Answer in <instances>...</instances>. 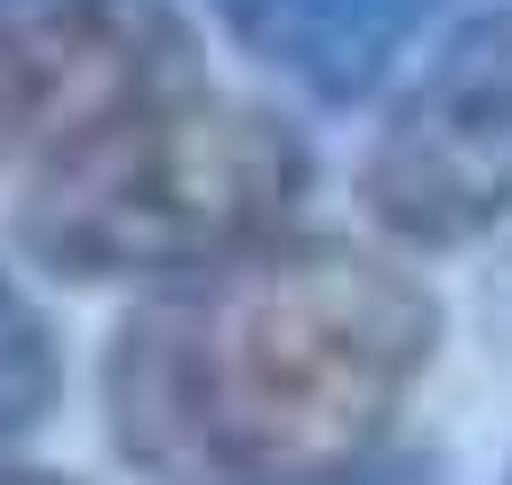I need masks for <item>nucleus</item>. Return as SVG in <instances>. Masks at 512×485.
<instances>
[{
    "mask_svg": "<svg viewBox=\"0 0 512 485\" xmlns=\"http://www.w3.org/2000/svg\"><path fill=\"white\" fill-rule=\"evenodd\" d=\"M441 351L432 288L342 234H270L162 279L108 342V441L153 485H333Z\"/></svg>",
    "mask_w": 512,
    "mask_h": 485,
    "instance_id": "nucleus-1",
    "label": "nucleus"
},
{
    "mask_svg": "<svg viewBox=\"0 0 512 485\" xmlns=\"http://www.w3.org/2000/svg\"><path fill=\"white\" fill-rule=\"evenodd\" d=\"M315 180L306 135L198 72L117 108L54 162H36L18 198V243L36 270L117 288V279H189L252 243H270Z\"/></svg>",
    "mask_w": 512,
    "mask_h": 485,
    "instance_id": "nucleus-2",
    "label": "nucleus"
},
{
    "mask_svg": "<svg viewBox=\"0 0 512 485\" xmlns=\"http://www.w3.org/2000/svg\"><path fill=\"white\" fill-rule=\"evenodd\" d=\"M360 198L405 252H468L512 225V0L459 18L387 99Z\"/></svg>",
    "mask_w": 512,
    "mask_h": 485,
    "instance_id": "nucleus-3",
    "label": "nucleus"
},
{
    "mask_svg": "<svg viewBox=\"0 0 512 485\" xmlns=\"http://www.w3.org/2000/svg\"><path fill=\"white\" fill-rule=\"evenodd\" d=\"M189 72V18L171 0H0V171L54 162Z\"/></svg>",
    "mask_w": 512,
    "mask_h": 485,
    "instance_id": "nucleus-4",
    "label": "nucleus"
},
{
    "mask_svg": "<svg viewBox=\"0 0 512 485\" xmlns=\"http://www.w3.org/2000/svg\"><path fill=\"white\" fill-rule=\"evenodd\" d=\"M234 54L315 108H360L450 0H207Z\"/></svg>",
    "mask_w": 512,
    "mask_h": 485,
    "instance_id": "nucleus-5",
    "label": "nucleus"
},
{
    "mask_svg": "<svg viewBox=\"0 0 512 485\" xmlns=\"http://www.w3.org/2000/svg\"><path fill=\"white\" fill-rule=\"evenodd\" d=\"M63 396V351H54V324L45 306L0 270V450L27 441Z\"/></svg>",
    "mask_w": 512,
    "mask_h": 485,
    "instance_id": "nucleus-6",
    "label": "nucleus"
},
{
    "mask_svg": "<svg viewBox=\"0 0 512 485\" xmlns=\"http://www.w3.org/2000/svg\"><path fill=\"white\" fill-rule=\"evenodd\" d=\"M486 351L512 369V243H504V261L486 270Z\"/></svg>",
    "mask_w": 512,
    "mask_h": 485,
    "instance_id": "nucleus-7",
    "label": "nucleus"
},
{
    "mask_svg": "<svg viewBox=\"0 0 512 485\" xmlns=\"http://www.w3.org/2000/svg\"><path fill=\"white\" fill-rule=\"evenodd\" d=\"M333 485H432V459H369V468H351Z\"/></svg>",
    "mask_w": 512,
    "mask_h": 485,
    "instance_id": "nucleus-8",
    "label": "nucleus"
},
{
    "mask_svg": "<svg viewBox=\"0 0 512 485\" xmlns=\"http://www.w3.org/2000/svg\"><path fill=\"white\" fill-rule=\"evenodd\" d=\"M0 485H81V477H63V468H18V459H0Z\"/></svg>",
    "mask_w": 512,
    "mask_h": 485,
    "instance_id": "nucleus-9",
    "label": "nucleus"
}]
</instances>
